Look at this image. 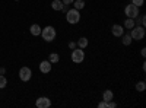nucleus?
Segmentation results:
<instances>
[{
  "label": "nucleus",
  "instance_id": "16",
  "mask_svg": "<svg viewBox=\"0 0 146 108\" xmlns=\"http://www.w3.org/2000/svg\"><path fill=\"white\" fill-rule=\"evenodd\" d=\"M72 5H73V7H75V9L82 10V9L85 7V0H75V2H73Z\"/></svg>",
  "mask_w": 146,
  "mask_h": 108
},
{
  "label": "nucleus",
  "instance_id": "9",
  "mask_svg": "<svg viewBox=\"0 0 146 108\" xmlns=\"http://www.w3.org/2000/svg\"><path fill=\"white\" fill-rule=\"evenodd\" d=\"M111 34L114 35V37H121V35L124 34V28H123V25L114 23V25L111 27Z\"/></svg>",
  "mask_w": 146,
  "mask_h": 108
},
{
  "label": "nucleus",
  "instance_id": "27",
  "mask_svg": "<svg viewBox=\"0 0 146 108\" xmlns=\"http://www.w3.org/2000/svg\"><path fill=\"white\" fill-rule=\"evenodd\" d=\"M16 2H18V0H16Z\"/></svg>",
  "mask_w": 146,
  "mask_h": 108
},
{
  "label": "nucleus",
  "instance_id": "2",
  "mask_svg": "<svg viewBox=\"0 0 146 108\" xmlns=\"http://www.w3.org/2000/svg\"><path fill=\"white\" fill-rule=\"evenodd\" d=\"M66 21H67V23H70V25H76V23H79V21H80V10H78V9H69L67 12H66Z\"/></svg>",
  "mask_w": 146,
  "mask_h": 108
},
{
  "label": "nucleus",
  "instance_id": "19",
  "mask_svg": "<svg viewBox=\"0 0 146 108\" xmlns=\"http://www.w3.org/2000/svg\"><path fill=\"white\" fill-rule=\"evenodd\" d=\"M6 85H7V79H6L3 75H0V89L6 88Z\"/></svg>",
  "mask_w": 146,
  "mask_h": 108
},
{
  "label": "nucleus",
  "instance_id": "11",
  "mask_svg": "<svg viewBox=\"0 0 146 108\" xmlns=\"http://www.w3.org/2000/svg\"><path fill=\"white\" fill-rule=\"evenodd\" d=\"M113 99H114V93H113V91H110V89L104 91V93H102V101L110 102V101H113Z\"/></svg>",
  "mask_w": 146,
  "mask_h": 108
},
{
  "label": "nucleus",
  "instance_id": "18",
  "mask_svg": "<svg viewBox=\"0 0 146 108\" xmlns=\"http://www.w3.org/2000/svg\"><path fill=\"white\" fill-rule=\"evenodd\" d=\"M145 89H146V83H145L143 80H140V82L136 83V91H137V92H143Z\"/></svg>",
  "mask_w": 146,
  "mask_h": 108
},
{
  "label": "nucleus",
  "instance_id": "26",
  "mask_svg": "<svg viewBox=\"0 0 146 108\" xmlns=\"http://www.w3.org/2000/svg\"><path fill=\"white\" fill-rule=\"evenodd\" d=\"M140 54H142V57H145V56H146V48H145V47L140 50Z\"/></svg>",
  "mask_w": 146,
  "mask_h": 108
},
{
  "label": "nucleus",
  "instance_id": "21",
  "mask_svg": "<svg viewBox=\"0 0 146 108\" xmlns=\"http://www.w3.org/2000/svg\"><path fill=\"white\" fill-rule=\"evenodd\" d=\"M131 3L135 6H137V7H142L143 3H145V0H131Z\"/></svg>",
  "mask_w": 146,
  "mask_h": 108
},
{
  "label": "nucleus",
  "instance_id": "23",
  "mask_svg": "<svg viewBox=\"0 0 146 108\" xmlns=\"http://www.w3.org/2000/svg\"><path fill=\"white\" fill-rule=\"evenodd\" d=\"M117 107V104L114 102V101H110V102H107V108H115Z\"/></svg>",
  "mask_w": 146,
  "mask_h": 108
},
{
  "label": "nucleus",
  "instance_id": "14",
  "mask_svg": "<svg viewBox=\"0 0 146 108\" xmlns=\"http://www.w3.org/2000/svg\"><path fill=\"white\" fill-rule=\"evenodd\" d=\"M135 25H136V21L131 19V18H127V19L124 21V23H123V28H124V29H131Z\"/></svg>",
  "mask_w": 146,
  "mask_h": 108
},
{
  "label": "nucleus",
  "instance_id": "4",
  "mask_svg": "<svg viewBox=\"0 0 146 108\" xmlns=\"http://www.w3.org/2000/svg\"><path fill=\"white\" fill-rule=\"evenodd\" d=\"M70 58H72V62H73V63L79 64V63H82L83 60H85V51H83L82 48H79V47H76V48H73V50H72V56H70Z\"/></svg>",
  "mask_w": 146,
  "mask_h": 108
},
{
  "label": "nucleus",
  "instance_id": "13",
  "mask_svg": "<svg viewBox=\"0 0 146 108\" xmlns=\"http://www.w3.org/2000/svg\"><path fill=\"white\" fill-rule=\"evenodd\" d=\"M63 6H64V3L62 2V0H53V2H51V9L53 10L60 12V10L63 9Z\"/></svg>",
  "mask_w": 146,
  "mask_h": 108
},
{
  "label": "nucleus",
  "instance_id": "24",
  "mask_svg": "<svg viewBox=\"0 0 146 108\" xmlns=\"http://www.w3.org/2000/svg\"><path fill=\"white\" fill-rule=\"evenodd\" d=\"M98 107H100V108H107V102H105V101H101V102L98 104Z\"/></svg>",
  "mask_w": 146,
  "mask_h": 108
},
{
  "label": "nucleus",
  "instance_id": "22",
  "mask_svg": "<svg viewBox=\"0 0 146 108\" xmlns=\"http://www.w3.org/2000/svg\"><path fill=\"white\" fill-rule=\"evenodd\" d=\"M76 47H78L76 41H70V42H69V48H70V50H73V48H76Z\"/></svg>",
  "mask_w": 146,
  "mask_h": 108
},
{
  "label": "nucleus",
  "instance_id": "6",
  "mask_svg": "<svg viewBox=\"0 0 146 108\" xmlns=\"http://www.w3.org/2000/svg\"><path fill=\"white\" fill-rule=\"evenodd\" d=\"M31 78H32V70L29 67L25 66V67H21L19 69V79L22 82H29Z\"/></svg>",
  "mask_w": 146,
  "mask_h": 108
},
{
  "label": "nucleus",
  "instance_id": "8",
  "mask_svg": "<svg viewBox=\"0 0 146 108\" xmlns=\"http://www.w3.org/2000/svg\"><path fill=\"white\" fill-rule=\"evenodd\" d=\"M51 69H53V63H50L48 60H42V62L40 63V72H41V73H44V75L50 73Z\"/></svg>",
  "mask_w": 146,
  "mask_h": 108
},
{
  "label": "nucleus",
  "instance_id": "5",
  "mask_svg": "<svg viewBox=\"0 0 146 108\" xmlns=\"http://www.w3.org/2000/svg\"><path fill=\"white\" fill-rule=\"evenodd\" d=\"M139 9H140V7L135 6L133 3H130V5H127V6L124 7V13H126V16H127V18L136 19V18L139 16V13H140V10H139Z\"/></svg>",
  "mask_w": 146,
  "mask_h": 108
},
{
  "label": "nucleus",
  "instance_id": "7",
  "mask_svg": "<svg viewBox=\"0 0 146 108\" xmlns=\"http://www.w3.org/2000/svg\"><path fill=\"white\" fill-rule=\"evenodd\" d=\"M35 105L38 108H48V107H51V99L47 98V97H40L38 99H36Z\"/></svg>",
  "mask_w": 146,
  "mask_h": 108
},
{
  "label": "nucleus",
  "instance_id": "20",
  "mask_svg": "<svg viewBox=\"0 0 146 108\" xmlns=\"http://www.w3.org/2000/svg\"><path fill=\"white\" fill-rule=\"evenodd\" d=\"M137 18H139V21H137V25H140V27H145V22H146V18H145V15H140V13H139V16H137ZM137 18H136V19H137Z\"/></svg>",
  "mask_w": 146,
  "mask_h": 108
},
{
  "label": "nucleus",
  "instance_id": "12",
  "mask_svg": "<svg viewBox=\"0 0 146 108\" xmlns=\"http://www.w3.org/2000/svg\"><path fill=\"white\" fill-rule=\"evenodd\" d=\"M76 44H78V47L79 48H82V50H85L88 47V44H89V41H88V38L86 37H80L78 41H76Z\"/></svg>",
  "mask_w": 146,
  "mask_h": 108
},
{
  "label": "nucleus",
  "instance_id": "25",
  "mask_svg": "<svg viewBox=\"0 0 146 108\" xmlns=\"http://www.w3.org/2000/svg\"><path fill=\"white\" fill-rule=\"evenodd\" d=\"M62 2H63L64 5H72L73 2H75V0H62Z\"/></svg>",
  "mask_w": 146,
  "mask_h": 108
},
{
  "label": "nucleus",
  "instance_id": "17",
  "mask_svg": "<svg viewBox=\"0 0 146 108\" xmlns=\"http://www.w3.org/2000/svg\"><path fill=\"white\" fill-rule=\"evenodd\" d=\"M48 62L50 63H58L60 62V56L57 53H51L50 56H48Z\"/></svg>",
  "mask_w": 146,
  "mask_h": 108
},
{
  "label": "nucleus",
  "instance_id": "1",
  "mask_svg": "<svg viewBox=\"0 0 146 108\" xmlns=\"http://www.w3.org/2000/svg\"><path fill=\"white\" fill-rule=\"evenodd\" d=\"M41 37H42V40H44V41L51 42V41H54V40H56V37H57V31H56V28H54V27L48 25V27H45V28L41 31Z\"/></svg>",
  "mask_w": 146,
  "mask_h": 108
},
{
  "label": "nucleus",
  "instance_id": "3",
  "mask_svg": "<svg viewBox=\"0 0 146 108\" xmlns=\"http://www.w3.org/2000/svg\"><path fill=\"white\" fill-rule=\"evenodd\" d=\"M145 27H140V25H135L131 29H130V37L133 41H142L145 38Z\"/></svg>",
  "mask_w": 146,
  "mask_h": 108
},
{
  "label": "nucleus",
  "instance_id": "10",
  "mask_svg": "<svg viewBox=\"0 0 146 108\" xmlns=\"http://www.w3.org/2000/svg\"><path fill=\"white\" fill-rule=\"evenodd\" d=\"M41 31H42V28L38 25V23H32L31 28H29V32L34 35V37H38V35H41Z\"/></svg>",
  "mask_w": 146,
  "mask_h": 108
},
{
  "label": "nucleus",
  "instance_id": "15",
  "mask_svg": "<svg viewBox=\"0 0 146 108\" xmlns=\"http://www.w3.org/2000/svg\"><path fill=\"white\" fill-rule=\"evenodd\" d=\"M120 38H121V44H123V45H130V44H131V41H133V40H131V37H130V34H126V35L123 34Z\"/></svg>",
  "mask_w": 146,
  "mask_h": 108
}]
</instances>
